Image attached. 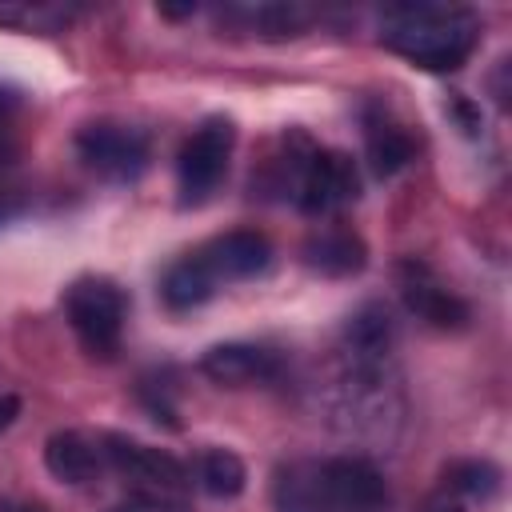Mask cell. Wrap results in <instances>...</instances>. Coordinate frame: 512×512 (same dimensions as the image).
<instances>
[{
    "label": "cell",
    "instance_id": "5bb4252c",
    "mask_svg": "<svg viewBox=\"0 0 512 512\" xmlns=\"http://www.w3.org/2000/svg\"><path fill=\"white\" fill-rule=\"evenodd\" d=\"M364 256H368V252H364V240L352 236V232H344V228L320 232V236H312V240L304 244L308 268H316V272H324V276H352V272L364 268Z\"/></svg>",
    "mask_w": 512,
    "mask_h": 512
},
{
    "label": "cell",
    "instance_id": "3957f363",
    "mask_svg": "<svg viewBox=\"0 0 512 512\" xmlns=\"http://www.w3.org/2000/svg\"><path fill=\"white\" fill-rule=\"evenodd\" d=\"M104 460L120 472V476H128V480H136L140 484V500L148 504V508H184L180 504V492L188 488V468L176 460V456H168L164 448H152V444H140V440H128V436H104Z\"/></svg>",
    "mask_w": 512,
    "mask_h": 512
},
{
    "label": "cell",
    "instance_id": "d6986e66",
    "mask_svg": "<svg viewBox=\"0 0 512 512\" xmlns=\"http://www.w3.org/2000/svg\"><path fill=\"white\" fill-rule=\"evenodd\" d=\"M60 20H68L60 8H0V24H24L40 32H52Z\"/></svg>",
    "mask_w": 512,
    "mask_h": 512
},
{
    "label": "cell",
    "instance_id": "7a4b0ae2",
    "mask_svg": "<svg viewBox=\"0 0 512 512\" xmlns=\"http://www.w3.org/2000/svg\"><path fill=\"white\" fill-rule=\"evenodd\" d=\"M380 40L416 68L452 72L472 56L480 20L456 4H392L380 16Z\"/></svg>",
    "mask_w": 512,
    "mask_h": 512
},
{
    "label": "cell",
    "instance_id": "ba28073f",
    "mask_svg": "<svg viewBox=\"0 0 512 512\" xmlns=\"http://www.w3.org/2000/svg\"><path fill=\"white\" fill-rule=\"evenodd\" d=\"M200 256L208 260L216 280L228 284V280H248L256 272H264L268 260H272V244H268V236H260L252 228H236V232H224V236L208 240L200 248Z\"/></svg>",
    "mask_w": 512,
    "mask_h": 512
},
{
    "label": "cell",
    "instance_id": "5b68a950",
    "mask_svg": "<svg viewBox=\"0 0 512 512\" xmlns=\"http://www.w3.org/2000/svg\"><path fill=\"white\" fill-rule=\"evenodd\" d=\"M232 124L212 116L204 120L180 148V160H176V184H180V200L184 204H200L216 192V184L224 180L228 172V156H232Z\"/></svg>",
    "mask_w": 512,
    "mask_h": 512
},
{
    "label": "cell",
    "instance_id": "ffe728a7",
    "mask_svg": "<svg viewBox=\"0 0 512 512\" xmlns=\"http://www.w3.org/2000/svg\"><path fill=\"white\" fill-rule=\"evenodd\" d=\"M420 512H464V500H460L456 492L440 488V492H432V496L424 500V508H420Z\"/></svg>",
    "mask_w": 512,
    "mask_h": 512
},
{
    "label": "cell",
    "instance_id": "2e32d148",
    "mask_svg": "<svg viewBox=\"0 0 512 512\" xmlns=\"http://www.w3.org/2000/svg\"><path fill=\"white\" fill-rule=\"evenodd\" d=\"M368 160L376 168V176H392L400 172L408 160H412V140L404 128L380 120V124H368Z\"/></svg>",
    "mask_w": 512,
    "mask_h": 512
},
{
    "label": "cell",
    "instance_id": "8fae6325",
    "mask_svg": "<svg viewBox=\"0 0 512 512\" xmlns=\"http://www.w3.org/2000/svg\"><path fill=\"white\" fill-rule=\"evenodd\" d=\"M216 288H220V280H216V272L208 268V260L200 256V248L188 252L184 260H176V264L164 272V280H160V296H164V304H168L172 312L200 308L204 300L216 296Z\"/></svg>",
    "mask_w": 512,
    "mask_h": 512
},
{
    "label": "cell",
    "instance_id": "9a60e30c",
    "mask_svg": "<svg viewBox=\"0 0 512 512\" xmlns=\"http://www.w3.org/2000/svg\"><path fill=\"white\" fill-rule=\"evenodd\" d=\"M196 484H200L208 496H216V500H232V496L244 492L248 468H244V460H240L236 452H228V448H208V452H200V460H196Z\"/></svg>",
    "mask_w": 512,
    "mask_h": 512
},
{
    "label": "cell",
    "instance_id": "52a82bcc",
    "mask_svg": "<svg viewBox=\"0 0 512 512\" xmlns=\"http://www.w3.org/2000/svg\"><path fill=\"white\" fill-rule=\"evenodd\" d=\"M356 192H360V176H356L352 156H344L336 148H320V152L308 156V164L300 172L296 204L308 216H324V212L356 200Z\"/></svg>",
    "mask_w": 512,
    "mask_h": 512
},
{
    "label": "cell",
    "instance_id": "4fadbf2b",
    "mask_svg": "<svg viewBox=\"0 0 512 512\" xmlns=\"http://www.w3.org/2000/svg\"><path fill=\"white\" fill-rule=\"evenodd\" d=\"M44 464L64 484H88V480H96L104 452L80 432H52L44 444Z\"/></svg>",
    "mask_w": 512,
    "mask_h": 512
},
{
    "label": "cell",
    "instance_id": "e0dca14e",
    "mask_svg": "<svg viewBox=\"0 0 512 512\" xmlns=\"http://www.w3.org/2000/svg\"><path fill=\"white\" fill-rule=\"evenodd\" d=\"M444 488L460 500H488L500 488V468L488 460H456L444 472Z\"/></svg>",
    "mask_w": 512,
    "mask_h": 512
},
{
    "label": "cell",
    "instance_id": "603a6c76",
    "mask_svg": "<svg viewBox=\"0 0 512 512\" xmlns=\"http://www.w3.org/2000/svg\"><path fill=\"white\" fill-rule=\"evenodd\" d=\"M20 512H44V508H20Z\"/></svg>",
    "mask_w": 512,
    "mask_h": 512
},
{
    "label": "cell",
    "instance_id": "44dd1931",
    "mask_svg": "<svg viewBox=\"0 0 512 512\" xmlns=\"http://www.w3.org/2000/svg\"><path fill=\"white\" fill-rule=\"evenodd\" d=\"M16 408H20V404H16V396H4V400H0V428H4V424H12Z\"/></svg>",
    "mask_w": 512,
    "mask_h": 512
},
{
    "label": "cell",
    "instance_id": "277c9868",
    "mask_svg": "<svg viewBox=\"0 0 512 512\" xmlns=\"http://www.w3.org/2000/svg\"><path fill=\"white\" fill-rule=\"evenodd\" d=\"M64 308H68L72 332L92 356H112L120 348V332L128 320V296L112 280L104 276L76 280L64 296Z\"/></svg>",
    "mask_w": 512,
    "mask_h": 512
},
{
    "label": "cell",
    "instance_id": "8992f818",
    "mask_svg": "<svg viewBox=\"0 0 512 512\" xmlns=\"http://www.w3.org/2000/svg\"><path fill=\"white\" fill-rule=\"evenodd\" d=\"M76 148L88 160V168H96L108 180H136L148 168V136L128 124H88L80 128Z\"/></svg>",
    "mask_w": 512,
    "mask_h": 512
},
{
    "label": "cell",
    "instance_id": "9c48e42d",
    "mask_svg": "<svg viewBox=\"0 0 512 512\" xmlns=\"http://www.w3.org/2000/svg\"><path fill=\"white\" fill-rule=\"evenodd\" d=\"M276 356L260 344H212L204 356H200V372L212 380V384H228V388H240V384H264L276 376Z\"/></svg>",
    "mask_w": 512,
    "mask_h": 512
},
{
    "label": "cell",
    "instance_id": "7c38bea8",
    "mask_svg": "<svg viewBox=\"0 0 512 512\" xmlns=\"http://www.w3.org/2000/svg\"><path fill=\"white\" fill-rule=\"evenodd\" d=\"M396 324L384 304H364L344 324V360H388Z\"/></svg>",
    "mask_w": 512,
    "mask_h": 512
},
{
    "label": "cell",
    "instance_id": "30bf717a",
    "mask_svg": "<svg viewBox=\"0 0 512 512\" xmlns=\"http://www.w3.org/2000/svg\"><path fill=\"white\" fill-rule=\"evenodd\" d=\"M400 288H404V304H408L420 320H428V324H436V328H460V324L468 320V304H464L456 292H448V288H444L428 268H420V264H408V268H404Z\"/></svg>",
    "mask_w": 512,
    "mask_h": 512
},
{
    "label": "cell",
    "instance_id": "ac0fdd59",
    "mask_svg": "<svg viewBox=\"0 0 512 512\" xmlns=\"http://www.w3.org/2000/svg\"><path fill=\"white\" fill-rule=\"evenodd\" d=\"M308 20H312V12L300 4H264L252 12V24L264 36H300L308 28Z\"/></svg>",
    "mask_w": 512,
    "mask_h": 512
},
{
    "label": "cell",
    "instance_id": "6da1fadb",
    "mask_svg": "<svg viewBox=\"0 0 512 512\" xmlns=\"http://www.w3.org/2000/svg\"><path fill=\"white\" fill-rule=\"evenodd\" d=\"M276 512H388V484L364 456L296 460L276 472Z\"/></svg>",
    "mask_w": 512,
    "mask_h": 512
},
{
    "label": "cell",
    "instance_id": "7402d4cb",
    "mask_svg": "<svg viewBox=\"0 0 512 512\" xmlns=\"http://www.w3.org/2000/svg\"><path fill=\"white\" fill-rule=\"evenodd\" d=\"M8 196H12V192H8V184H4V176H0V220H4L8 212H12V204H8Z\"/></svg>",
    "mask_w": 512,
    "mask_h": 512
}]
</instances>
